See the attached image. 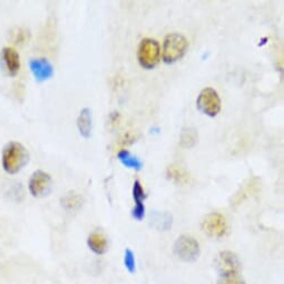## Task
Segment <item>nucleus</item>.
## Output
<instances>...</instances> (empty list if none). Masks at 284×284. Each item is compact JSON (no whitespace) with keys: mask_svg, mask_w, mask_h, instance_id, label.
<instances>
[{"mask_svg":"<svg viewBox=\"0 0 284 284\" xmlns=\"http://www.w3.org/2000/svg\"><path fill=\"white\" fill-rule=\"evenodd\" d=\"M29 162V153L22 143L11 141L2 149L1 164L6 173L14 175L19 173Z\"/></svg>","mask_w":284,"mask_h":284,"instance_id":"obj_1","label":"nucleus"},{"mask_svg":"<svg viewBox=\"0 0 284 284\" xmlns=\"http://www.w3.org/2000/svg\"><path fill=\"white\" fill-rule=\"evenodd\" d=\"M189 48V41L182 33L172 32L169 33L163 43L162 57L166 64H172L185 55Z\"/></svg>","mask_w":284,"mask_h":284,"instance_id":"obj_2","label":"nucleus"},{"mask_svg":"<svg viewBox=\"0 0 284 284\" xmlns=\"http://www.w3.org/2000/svg\"><path fill=\"white\" fill-rule=\"evenodd\" d=\"M161 57V47L158 41L153 38H144L141 40L137 50V58L142 67L150 69L155 67Z\"/></svg>","mask_w":284,"mask_h":284,"instance_id":"obj_3","label":"nucleus"},{"mask_svg":"<svg viewBox=\"0 0 284 284\" xmlns=\"http://www.w3.org/2000/svg\"><path fill=\"white\" fill-rule=\"evenodd\" d=\"M175 254L185 262H194L199 256V244L194 237L182 235L174 244Z\"/></svg>","mask_w":284,"mask_h":284,"instance_id":"obj_4","label":"nucleus"},{"mask_svg":"<svg viewBox=\"0 0 284 284\" xmlns=\"http://www.w3.org/2000/svg\"><path fill=\"white\" fill-rule=\"evenodd\" d=\"M202 229L207 236L213 237V239L222 237L227 231V219L221 213H208L202 221Z\"/></svg>","mask_w":284,"mask_h":284,"instance_id":"obj_5","label":"nucleus"},{"mask_svg":"<svg viewBox=\"0 0 284 284\" xmlns=\"http://www.w3.org/2000/svg\"><path fill=\"white\" fill-rule=\"evenodd\" d=\"M198 107L204 114L215 117L221 111V98L217 91L211 87H206L200 91L198 100H196Z\"/></svg>","mask_w":284,"mask_h":284,"instance_id":"obj_6","label":"nucleus"},{"mask_svg":"<svg viewBox=\"0 0 284 284\" xmlns=\"http://www.w3.org/2000/svg\"><path fill=\"white\" fill-rule=\"evenodd\" d=\"M52 189V177L48 173L38 170L32 173L29 179V191L32 196L40 198V196L47 195Z\"/></svg>","mask_w":284,"mask_h":284,"instance_id":"obj_7","label":"nucleus"},{"mask_svg":"<svg viewBox=\"0 0 284 284\" xmlns=\"http://www.w3.org/2000/svg\"><path fill=\"white\" fill-rule=\"evenodd\" d=\"M215 264L221 275L239 273L241 270V262L235 253L231 251H223L216 256Z\"/></svg>","mask_w":284,"mask_h":284,"instance_id":"obj_8","label":"nucleus"},{"mask_svg":"<svg viewBox=\"0 0 284 284\" xmlns=\"http://www.w3.org/2000/svg\"><path fill=\"white\" fill-rule=\"evenodd\" d=\"M29 68L37 82L47 81L54 75V67L46 58H32L29 60Z\"/></svg>","mask_w":284,"mask_h":284,"instance_id":"obj_9","label":"nucleus"},{"mask_svg":"<svg viewBox=\"0 0 284 284\" xmlns=\"http://www.w3.org/2000/svg\"><path fill=\"white\" fill-rule=\"evenodd\" d=\"M2 60L5 64L7 73L10 76H16L20 69V57L18 52L12 47H5L2 49Z\"/></svg>","mask_w":284,"mask_h":284,"instance_id":"obj_10","label":"nucleus"},{"mask_svg":"<svg viewBox=\"0 0 284 284\" xmlns=\"http://www.w3.org/2000/svg\"><path fill=\"white\" fill-rule=\"evenodd\" d=\"M133 195L136 203V205L133 210V216L135 217V219L141 221V220H143L144 214H145V206L143 203V199H145V192L140 181H135V183H134Z\"/></svg>","mask_w":284,"mask_h":284,"instance_id":"obj_11","label":"nucleus"},{"mask_svg":"<svg viewBox=\"0 0 284 284\" xmlns=\"http://www.w3.org/2000/svg\"><path fill=\"white\" fill-rule=\"evenodd\" d=\"M87 244L96 254H104L107 251L106 236L100 231H94L93 233H90L88 240H87Z\"/></svg>","mask_w":284,"mask_h":284,"instance_id":"obj_12","label":"nucleus"},{"mask_svg":"<svg viewBox=\"0 0 284 284\" xmlns=\"http://www.w3.org/2000/svg\"><path fill=\"white\" fill-rule=\"evenodd\" d=\"M77 127L84 137H89L91 132V112L88 107L83 108L77 118Z\"/></svg>","mask_w":284,"mask_h":284,"instance_id":"obj_13","label":"nucleus"},{"mask_svg":"<svg viewBox=\"0 0 284 284\" xmlns=\"http://www.w3.org/2000/svg\"><path fill=\"white\" fill-rule=\"evenodd\" d=\"M199 134L194 127H184L179 135V145L183 148H191L198 143Z\"/></svg>","mask_w":284,"mask_h":284,"instance_id":"obj_14","label":"nucleus"},{"mask_svg":"<svg viewBox=\"0 0 284 284\" xmlns=\"http://www.w3.org/2000/svg\"><path fill=\"white\" fill-rule=\"evenodd\" d=\"M167 176L169 178L173 179L174 182L178 184H185L189 182V174L186 173V170L183 169L181 165L178 164H172L167 167Z\"/></svg>","mask_w":284,"mask_h":284,"instance_id":"obj_15","label":"nucleus"},{"mask_svg":"<svg viewBox=\"0 0 284 284\" xmlns=\"http://www.w3.org/2000/svg\"><path fill=\"white\" fill-rule=\"evenodd\" d=\"M117 156H118L119 161L122 162L125 166L129 167V169H134V170H139L142 169V166H143V163H142L136 156L132 155L127 149H124V148L119 149V152L117 153Z\"/></svg>","mask_w":284,"mask_h":284,"instance_id":"obj_16","label":"nucleus"},{"mask_svg":"<svg viewBox=\"0 0 284 284\" xmlns=\"http://www.w3.org/2000/svg\"><path fill=\"white\" fill-rule=\"evenodd\" d=\"M153 216V215H152ZM153 225L158 229L166 231L172 227V216L167 213H162V214H155L153 216Z\"/></svg>","mask_w":284,"mask_h":284,"instance_id":"obj_17","label":"nucleus"},{"mask_svg":"<svg viewBox=\"0 0 284 284\" xmlns=\"http://www.w3.org/2000/svg\"><path fill=\"white\" fill-rule=\"evenodd\" d=\"M82 196L75 193L66 194L64 198L61 199L62 206L66 207L67 210H77V208L82 205Z\"/></svg>","mask_w":284,"mask_h":284,"instance_id":"obj_18","label":"nucleus"},{"mask_svg":"<svg viewBox=\"0 0 284 284\" xmlns=\"http://www.w3.org/2000/svg\"><path fill=\"white\" fill-rule=\"evenodd\" d=\"M256 185H258L256 178L250 179V181L248 182V184H244V185L241 187V190L237 192L236 195H235V198H234V199H236L237 202H241V200H243L245 196H248V195H250L251 193H252V190Z\"/></svg>","mask_w":284,"mask_h":284,"instance_id":"obj_19","label":"nucleus"},{"mask_svg":"<svg viewBox=\"0 0 284 284\" xmlns=\"http://www.w3.org/2000/svg\"><path fill=\"white\" fill-rule=\"evenodd\" d=\"M217 284H245V281L240 277L239 273L221 275Z\"/></svg>","mask_w":284,"mask_h":284,"instance_id":"obj_20","label":"nucleus"},{"mask_svg":"<svg viewBox=\"0 0 284 284\" xmlns=\"http://www.w3.org/2000/svg\"><path fill=\"white\" fill-rule=\"evenodd\" d=\"M124 262H125V266H126V269L128 270L129 273L135 272L136 262H135V256H134V253L132 250L126 249V251H125Z\"/></svg>","mask_w":284,"mask_h":284,"instance_id":"obj_21","label":"nucleus"},{"mask_svg":"<svg viewBox=\"0 0 284 284\" xmlns=\"http://www.w3.org/2000/svg\"><path fill=\"white\" fill-rule=\"evenodd\" d=\"M29 38V30L25 28H17L14 32V41L15 44H24Z\"/></svg>","mask_w":284,"mask_h":284,"instance_id":"obj_22","label":"nucleus"},{"mask_svg":"<svg viewBox=\"0 0 284 284\" xmlns=\"http://www.w3.org/2000/svg\"><path fill=\"white\" fill-rule=\"evenodd\" d=\"M136 139H137V135L135 133L127 132L118 140V146H120V147H124V146H127L129 144H132L133 142H135Z\"/></svg>","mask_w":284,"mask_h":284,"instance_id":"obj_23","label":"nucleus"}]
</instances>
